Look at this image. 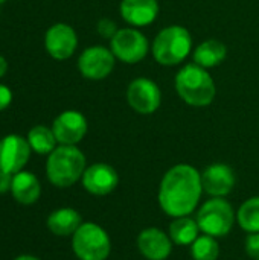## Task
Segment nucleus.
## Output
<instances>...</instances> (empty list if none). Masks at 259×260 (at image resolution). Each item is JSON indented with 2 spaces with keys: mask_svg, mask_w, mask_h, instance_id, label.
<instances>
[{
  "mask_svg": "<svg viewBox=\"0 0 259 260\" xmlns=\"http://www.w3.org/2000/svg\"><path fill=\"white\" fill-rule=\"evenodd\" d=\"M200 227L197 224V219H192L189 216H180L174 218V221L169 224V238L177 245H192L194 241L198 238Z\"/></svg>",
  "mask_w": 259,
  "mask_h": 260,
  "instance_id": "aec40b11",
  "label": "nucleus"
},
{
  "mask_svg": "<svg viewBox=\"0 0 259 260\" xmlns=\"http://www.w3.org/2000/svg\"><path fill=\"white\" fill-rule=\"evenodd\" d=\"M137 248L148 260H166L172 251V241L169 235L159 229H145L137 238Z\"/></svg>",
  "mask_w": 259,
  "mask_h": 260,
  "instance_id": "2eb2a0df",
  "label": "nucleus"
},
{
  "mask_svg": "<svg viewBox=\"0 0 259 260\" xmlns=\"http://www.w3.org/2000/svg\"><path fill=\"white\" fill-rule=\"evenodd\" d=\"M6 72H8V61L5 56L0 55V78H3L6 75Z\"/></svg>",
  "mask_w": 259,
  "mask_h": 260,
  "instance_id": "cd10ccee",
  "label": "nucleus"
},
{
  "mask_svg": "<svg viewBox=\"0 0 259 260\" xmlns=\"http://www.w3.org/2000/svg\"><path fill=\"white\" fill-rule=\"evenodd\" d=\"M11 193L18 204L31 206L38 201L41 195V184L32 172L20 171L12 178Z\"/></svg>",
  "mask_w": 259,
  "mask_h": 260,
  "instance_id": "f3484780",
  "label": "nucleus"
},
{
  "mask_svg": "<svg viewBox=\"0 0 259 260\" xmlns=\"http://www.w3.org/2000/svg\"><path fill=\"white\" fill-rule=\"evenodd\" d=\"M116 58L113 52L104 46H90L78 58L79 73L92 81L105 79L114 69Z\"/></svg>",
  "mask_w": 259,
  "mask_h": 260,
  "instance_id": "1a4fd4ad",
  "label": "nucleus"
},
{
  "mask_svg": "<svg viewBox=\"0 0 259 260\" xmlns=\"http://www.w3.org/2000/svg\"><path fill=\"white\" fill-rule=\"evenodd\" d=\"M14 260H40L38 257H34V256H29V254H23V256H18Z\"/></svg>",
  "mask_w": 259,
  "mask_h": 260,
  "instance_id": "c85d7f7f",
  "label": "nucleus"
},
{
  "mask_svg": "<svg viewBox=\"0 0 259 260\" xmlns=\"http://www.w3.org/2000/svg\"><path fill=\"white\" fill-rule=\"evenodd\" d=\"M26 139L31 149L38 155H49L58 143L52 128H47L44 125H35L34 128H31Z\"/></svg>",
  "mask_w": 259,
  "mask_h": 260,
  "instance_id": "412c9836",
  "label": "nucleus"
},
{
  "mask_svg": "<svg viewBox=\"0 0 259 260\" xmlns=\"http://www.w3.org/2000/svg\"><path fill=\"white\" fill-rule=\"evenodd\" d=\"M121 17L133 27L151 24L159 15L157 0H122L119 5Z\"/></svg>",
  "mask_w": 259,
  "mask_h": 260,
  "instance_id": "dca6fc26",
  "label": "nucleus"
},
{
  "mask_svg": "<svg viewBox=\"0 0 259 260\" xmlns=\"http://www.w3.org/2000/svg\"><path fill=\"white\" fill-rule=\"evenodd\" d=\"M96 30H98V34L102 38L111 40L119 29H118V26H116V23L113 20H110V18H101L98 21V24H96Z\"/></svg>",
  "mask_w": 259,
  "mask_h": 260,
  "instance_id": "b1692460",
  "label": "nucleus"
},
{
  "mask_svg": "<svg viewBox=\"0 0 259 260\" xmlns=\"http://www.w3.org/2000/svg\"><path fill=\"white\" fill-rule=\"evenodd\" d=\"M12 174H8L5 171L0 169V195L11 192V186H12Z\"/></svg>",
  "mask_w": 259,
  "mask_h": 260,
  "instance_id": "bb28decb",
  "label": "nucleus"
},
{
  "mask_svg": "<svg viewBox=\"0 0 259 260\" xmlns=\"http://www.w3.org/2000/svg\"><path fill=\"white\" fill-rule=\"evenodd\" d=\"M227 56V47L218 40H205L200 43L192 53V59L203 69H212L220 66Z\"/></svg>",
  "mask_w": 259,
  "mask_h": 260,
  "instance_id": "6ab92c4d",
  "label": "nucleus"
},
{
  "mask_svg": "<svg viewBox=\"0 0 259 260\" xmlns=\"http://www.w3.org/2000/svg\"><path fill=\"white\" fill-rule=\"evenodd\" d=\"M127 101L136 113L153 114L162 104V91L153 79L136 78L127 88Z\"/></svg>",
  "mask_w": 259,
  "mask_h": 260,
  "instance_id": "6e6552de",
  "label": "nucleus"
},
{
  "mask_svg": "<svg viewBox=\"0 0 259 260\" xmlns=\"http://www.w3.org/2000/svg\"><path fill=\"white\" fill-rule=\"evenodd\" d=\"M203 192L214 198H223L229 195L235 186V172L229 165L214 163L208 166L202 174Z\"/></svg>",
  "mask_w": 259,
  "mask_h": 260,
  "instance_id": "4468645a",
  "label": "nucleus"
},
{
  "mask_svg": "<svg viewBox=\"0 0 259 260\" xmlns=\"http://www.w3.org/2000/svg\"><path fill=\"white\" fill-rule=\"evenodd\" d=\"M85 171V157L82 151L72 145L56 146L47 157L46 175L56 187H70L82 178Z\"/></svg>",
  "mask_w": 259,
  "mask_h": 260,
  "instance_id": "7ed1b4c3",
  "label": "nucleus"
},
{
  "mask_svg": "<svg viewBox=\"0 0 259 260\" xmlns=\"http://www.w3.org/2000/svg\"><path fill=\"white\" fill-rule=\"evenodd\" d=\"M82 219L81 215L70 207H63L53 210L47 218V229L55 236H73L75 232L81 227Z\"/></svg>",
  "mask_w": 259,
  "mask_h": 260,
  "instance_id": "a211bd4d",
  "label": "nucleus"
},
{
  "mask_svg": "<svg viewBox=\"0 0 259 260\" xmlns=\"http://www.w3.org/2000/svg\"><path fill=\"white\" fill-rule=\"evenodd\" d=\"M237 221L247 233H259V197H253L241 204Z\"/></svg>",
  "mask_w": 259,
  "mask_h": 260,
  "instance_id": "4be33fe9",
  "label": "nucleus"
},
{
  "mask_svg": "<svg viewBox=\"0 0 259 260\" xmlns=\"http://www.w3.org/2000/svg\"><path fill=\"white\" fill-rule=\"evenodd\" d=\"M148 40L137 27H124L110 40V50L114 58L127 62H140L148 55Z\"/></svg>",
  "mask_w": 259,
  "mask_h": 260,
  "instance_id": "0eeeda50",
  "label": "nucleus"
},
{
  "mask_svg": "<svg viewBox=\"0 0 259 260\" xmlns=\"http://www.w3.org/2000/svg\"><path fill=\"white\" fill-rule=\"evenodd\" d=\"M202 192V174L191 165H176L162 178L159 204L168 216H189L197 209Z\"/></svg>",
  "mask_w": 259,
  "mask_h": 260,
  "instance_id": "f257e3e1",
  "label": "nucleus"
},
{
  "mask_svg": "<svg viewBox=\"0 0 259 260\" xmlns=\"http://www.w3.org/2000/svg\"><path fill=\"white\" fill-rule=\"evenodd\" d=\"M31 146L27 139L18 134H9L0 139V169L15 175L23 171L31 158Z\"/></svg>",
  "mask_w": 259,
  "mask_h": 260,
  "instance_id": "9d476101",
  "label": "nucleus"
},
{
  "mask_svg": "<svg viewBox=\"0 0 259 260\" xmlns=\"http://www.w3.org/2000/svg\"><path fill=\"white\" fill-rule=\"evenodd\" d=\"M174 82L180 99L191 107H208L215 99L217 88L214 78L195 62L182 67Z\"/></svg>",
  "mask_w": 259,
  "mask_h": 260,
  "instance_id": "f03ea898",
  "label": "nucleus"
},
{
  "mask_svg": "<svg viewBox=\"0 0 259 260\" xmlns=\"http://www.w3.org/2000/svg\"><path fill=\"white\" fill-rule=\"evenodd\" d=\"M12 102V91L8 85L0 84V111L6 110Z\"/></svg>",
  "mask_w": 259,
  "mask_h": 260,
  "instance_id": "a878e982",
  "label": "nucleus"
},
{
  "mask_svg": "<svg viewBox=\"0 0 259 260\" xmlns=\"http://www.w3.org/2000/svg\"><path fill=\"white\" fill-rule=\"evenodd\" d=\"M5 2H6V0H0V5H3Z\"/></svg>",
  "mask_w": 259,
  "mask_h": 260,
  "instance_id": "c756f323",
  "label": "nucleus"
},
{
  "mask_svg": "<svg viewBox=\"0 0 259 260\" xmlns=\"http://www.w3.org/2000/svg\"><path fill=\"white\" fill-rule=\"evenodd\" d=\"M192 37L188 29L179 24L163 27L154 38L151 52L162 66H177L191 53Z\"/></svg>",
  "mask_w": 259,
  "mask_h": 260,
  "instance_id": "20e7f679",
  "label": "nucleus"
},
{
  "mask_svg": "<svg viewBox=\"0 0 259 260\" xmlns=\"http://www.w3.org/2000/svg\"><path fill=\"white\" fill-rule=\"evenodd\" d=\"M197 224L205 235L223 238L229 235L235 224V212L226 200L212 198L200 207L197 213Z\"/></svg>",
  "mask_w": 259,
  "mask_h": 260,
  "instance_id": "423d86ee",
  "label": "nucleus"
},
{
  "mask_svg": "<svg viewBox=\"0 0 259 260\" xmlns=\"http://www.w3.org/2000/svg\"><path fill=\"white\" fill-rule=\"evenodd\" d=\"M72 248L79 260H107L111 242L102 227L95 222H82L72 236Z\"/></svg>",
  "mask_w": 259,
  "mask_h": 260,
  "instance_id": "39448f33",
  "label": "nucleus"
},
{
  "mask_svg": "<svg viewBox=\"0 0 259 260\" xmlns=\"http://www.w3.org/2000/svg\"><path fill=\"white\" fill-rule=\"evenodd\" d=\"M76 46H78V37L70 24L55 23L46 30L44 47L47 53L56 61L69 59L75 53Z\"/></svg>",
  "mask_w": 259,
  "mask_h": 260,
  "instance_id": "9b49d317",
  "label": "nucleus"
},
{
  "mask_svg": "<svg viewBox=\"0 0 259 260\" xmlns=\"http://www.w3.org/2000/svg\"><path fill=\"white\" fill-rule=\"evenodd\" d=\"M89 125L84 114L75 110H67L58 114L52 123V131L60 145L76 146L87 134Z\"/></svg>",
  "mask_w": 259,
  "mask_h": 260,
  "instance_id": "f8f14e48",
  "label": "nucleus"
},
{
  "mask_svg": "<svg viewBox=\"0 0 259 260\" xmlns=\"http://www.w3.org/2000/svg\"><path fill=\"white\" fill-rule=\"evenodd\" d=\"M191 256L194 260H217L220 256V245L209 235L198 236L191 245Z\"/></svg>",
  "mask_w": 259,
  "mask_h": 260,
  "instance_id": "5701e85b",
  "label": "nucleus"
},
{
  "mask_svg": "<svg viewBox=\"0 0 259 260\" xmlns=\"http://www.w3.org/2000/svg\"><path fill=\"white\" fill-rule=\"evenodd\" d=\"M246 251L252 259L259 260V233H250L246 239Z\"/></svg>",
  "mask_w": 259,
  "mask_h": 260,
  "instance_id": "393cba45",
  "label": "nucleus"
},
{
  "mask_svg": "<svg viewBox=\"0 0 259 260\" xmlns=\"http://www.w3.org/2000/svg\"><path fill=\"white\" fill-rule=\"evenodd\" d=\"M84 189L96 197H104L111 193L119 184V175L114 168L107 163H95L85 168L82 174Z\"/></svg>",
  "mask_w": 259,
  "mask_h": 260,
  "instance_id": "ddd939ff",
  "label": "nucleus"
}]
</instances>
